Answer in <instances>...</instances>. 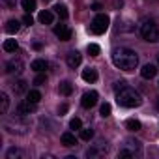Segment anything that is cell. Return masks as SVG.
<instances>
[{"mask_svg": "<svg viewBox=\"0 0 159 159\" xmlns=\"http://www.w3.org/2000/svg\"><path fill=\"white\" fill-rule=\"evenodd\" d=\"M112 64L118 67V69H124V71H131L137 67L139 64V56L135 51L127 49V47H120V49H114L112 51Z\"/></svg>", "mask_w": 159, "mask_h": 159, "instance_id": "1", "label": "cell"}, {"mask_svg": "<svg viewBox=\"0 0 159 159\" xmlns=\"http://www.w3.org/2000/svg\"><path fill=\"white\" fill-rule=\"evenodd\" d=\"M116 103L120 107H125V109H133V107H139L142 105V96L135 90V88H129V86H124L120 92H116Z\"/></svg>", "mask_w": 159, "mask_h": 159, "instance_id": "2", "label": "cell"}, {"mask_svg": "<svg viewBox=\"0 0 159 159\" xmlns=\"http://www.w3.org/2000/svg\"><path fill=\"white\" fill-rule=\"evenodd\" d=\"M140 36L144 41H150V43H155L159 41V28L153 21H144L140 25Z\"/></svg>", "mask_w": 159, "mask_h": 159, "instance_id": "3", "label": "cell"}, {"mask_svg": "<svg viewBox=\"0 0 159 159\" xmlns=\"http://www.w3.org/2000/svg\"><path fill=\"white\" fill-rule=\"evenodd\" d=\"M139 153H140V142L139 140H133V139H127L122 144V148L118 152V157H135Z\"/></svg>", "mask_w": 159, "mask_h": 159, "instance_id": "4", "label": "cell"}, {"mask_svg": "<svg viewBox=\"0 0 159 159\" xmlns=\"http://www.w3.org/2000/svg\"><path fill=\"white\" fill-rule=\"evenodd\" d=\"M109 23H111V19H109V15H105V13H98L96 17H94V21H92V25H90V30H92V34H105L107 32V28H109Z\"/></svg>", "mask_w": 159, "mask_h": 159, "instance_id": "5", "label": "cell"}, {"mask_svg": "<svg viewBox=\"0 0 159 159\" xmlns=\"http://www.w3.org/2000/svg\"><path fill=\"white\" fill-rule=\"evenodd\" d=\"M19 118H21V116L8 120V122L4 124V127H6L10 133H19V135H25V133H26V129H28V125H26L25 122H19Z\"/></svg>", "mask_w": 159, "mask_h": 159, "instance_id": "6", "label": "cell"}, {"mask_svg": "<svg viewBox=\"0 0 159 159\" xmlns=\"http://www.w3.org/2000/svg\"><path fill=\"white\" fill-rule=\"evenodd\" d=\"M23 69H25V64H23L19 58H11V60L6 64V71H8L10 75H19V73H23Z\"/></svg>", "mask_w": 159, "mask_h": 159, "instance_id": "7", "label": "cell"}, {"mask_svg": "<svg viewBox=\"0 0 159 159\" xmlns=\"http://www.w3.org/2000/svg\"><path fill=\"white\" fill-rule=\"evenodd\" d=\"M36 112V103L32 101H21L17 105V116H26V114H34Z\"/></svg>", "mask_w": 159, "mask_h": 159, "instance_id": "8", "label": "cell"}, {"mask_svg": "<svg viewBox=\"0 0 159 159\" xmlns=\"http://www.w3.org/2000/svg\"><path fill=\"white\" fill-rule=\"evenodd\" d=\"M98 92L96 90H90V92H86L84 96H83V99H81V105L84 107V109H92L96 103H98Z\"/></svg>", "mask_w": 159, "mask_h": 159, "instance_id": "9", "label": "cell"}, {"mask_svg": "<svg viewBox=\"0 0 159 159\" xmlns=\"http://www.w3.org/2000/svg\"><path fill=\"white\" fill-rule=\"evenodd\" d=\"M54 34H56V38H60V41H69L71 39V30L66 25H56Z\"/></svg>", "mask_w": 159, "mask_h": 159, "instance_id": "10", "label": "cell"}, {"mask_svg": "<svg viewBox=\"0 0 159 159\" xmlns=\"http://www.w3.org/2000/svg\"><path fill=\"white\" fill-rule=\"evenodd\" d=\"M81 62H83V56H81V52H79V51H71V52H67V66H69V67L81 66Z\"/></svg>", "mask_w": 159, "mask_h": 159, "instance_id": "11", "label": "cell"}, {"mask_svg": "<svg viewBox=\"0 0 159 159\" xmlns=\"http://www.w3.org/2000/svg\"><path fill=\"white\" fill-rule=\"evenodd\" d=\"M155 73H157V67H155L153 64H146V66H142V69H140L142 79H153Z\"/></svg>", "mask_w": 159, "mask_h": 159, "instance_id": "12", "label": "cell"}, {"mask_svg": "<svg viewBox=\"0 0 159 159\" xmlns=\"http://www.w3.org/2000/svg\"><path fill=\"white\" fill-rule=\"evenodd\" d=\"M60 142H62L66 148H71V146H75V144H77V139H75V135H73V133L66 131V133H62V137H60Z\"/></svg>", "mask_w": 159, "mask_h": 159, "instance_id": "13", "label": "cell"}, {"mask_svg": "<svg viewBox=\"0 0 159 159\" xmlns=\"http://www.w3.org/2000/svg\"><path fill=\"white\" fill-rule=\"evenodd\" d=\"M38 21H39L41 25H52V21H54V15H52V11H49V10H43V11H39V15H38Z\"/></svg>", "mask_w": 159, "mask_h": 159, "instance_id": "14", "label": "cell"}, {"mask_svg": "<svg viewBox=\"0 0 159 159\" xmlns=\"http://www.w3.org/2000/svg\"><path fill=\"white\" fill-rule=\"evenodd\" d=\"M47 67H49V64H47V60H43V58H38V60H34V62L30 64V69H34L36 73H43Z\"/></svg>", "mask_w": 159, "mask_h": 159, "instance_id": "15", "label": "cell"}, {"mask_svg": "<svg viewBox=\"0 0 159 159\" xmlns=\"http://www.w3.org/2000/svg\"><path fill=\"white\" fill-rule=\"evenodd\" d=\"M83 79L86 83H96L98 81V71L94 69V67H86L84 71H83Z\"/></svg>", "mask_w": 159, "mask_h": 159, "instance_id": "16", "label": "cell"}, {"mask_svg": "<svg viewBox=\"0 0 159 159\" xmlns=\"http://www.w3.org/2000/svg\"><path fill=\"white\" fill-rule=\"evenodd\" d=\"M19 28H21V25H19L17 19H11V21L6 23V32H8L10 36H15V34L19 32Z\"/></svg>", "mask_w": 159, "mask_h": 159, "instance_id": "17", "label": "cell"}, {"mask_svg": "<svg viewBox=\"0 0 159 159\" xmlns=\"http://www.w3.org/2000/svg\"><path fill=\"white\" fill-rule=\"evenodd\" d=\"M58 92H60L62 96H71V92H73V84H71L69 81H64V83H60Z\"/></svg>", "mask_w": 159, "mask_h": 159, "instance_id": "18", "label": "cell"}, {"mask_svg": "<svg viewBox=\"0 0 159 159\" xmlns=\"http://www.w3.org/2000/svg\"><path fill=\"white\" fill-rule=\"evenodd\" d=\"M2 47H4L6 52H15V51L19 49V43H17V39H6Z\"/></svg>", "mask_w": 159, "mask_h": 159, "instance_id": "19", "label": "cell"}, {"mask_svg": "<svg viewBox=\"0 0 159 159\" xmlns=\"http://www.w3.org/2000/svg\"><path fill=\"white\" fill-rule=\"evenodd\" d=\"M8 107H10V98H8V94H0V112L2 114H6L8 112Z\"/></svg>", "mask_w": 159, "mask_h": 159, "instance_id": "20", "label": "cell"}, {"mask_svg": "<svg viewBox=\"0 0 159 159\" xmlns=\"http://www.w3.org/2000/svg\"><path fill=\"white\" fill-rule=\"evenodd\" d=\"M26 99L38 105L39 99H41V92H39V90H28V92H26Z\"/></svg>", "mask_w": 159, "mask_h": 159, "instance_id": "21", "label": "cell"}, {"mask_svg": "<svg viewBox=\"0 0 159 159\" xmlns=\"http://www.w3.org/2000/svg\"><path fill=\"white\" fill-rule=\"evenodd\" d=\"M125 127H127L129 131H139V129H140V122L135 120V118H129V120L125 122Z\"/></svg>", "mask_w": 159, "mask_h": 159, "instance_id": "22", "label": "cell"}, {"mask_svg": "<svg viewBox=\"0 0 159 159\" xmlns=\"http://www.w3.org/2000/svg\"><path fill=\"white\" fill-rule=\"evenodd\" d=\"M19 157H23V152L19 148H10L6 153V159H19Z\"/></svg>", "mask_w": 159, "mask_h": 159, "instance_id": "23", "label": "cell"}, {"mask_svg": "<svg viewBox=\"0 0 159 159\" xmlns=\"http://www.w3.org/2000/svg\"><path fill=\"white\" fill-rule=\"evenodd\" d=\"M23 10H26V13H32L36 10V0H23Z\"/></svg>", "mask_w": 159, "mask_h": 159, "instance_id": "24", "label": "cell"}, {"mask_svg": "<svg viewBox=\"0 0 159 159\" xmlns=\"http://www.w3.org/2000/svg\"><path fill=\"white\" fill-rule=\"evenodd\" d=\"M54 10H56V13H58L62 19H67V17H69V13H67V8H66L64 4H56V6H54Z\"/></svg>", "mask_w": 159, "mask_h": 159, "instance_id": "25", "label": "cell"}, {"mask_svg": "<svg viewBox=\"0 0 159 159\" xmlns=\"http://www.w3.org/2000/svg\"><path fill=\"white\" fill-rule=\"evenodd\" d=\"M13 90H15V94H23V92H26V83H25V81H17V83L13 84Z\"/></svg>", "mask_w": 159, "mask_h": 159, "instance_id": "26", "label": "cell"}, {"mask_svg": "<svg viewBox=\"0 0 159 159\" xmlns=\"http://www.w3.org/2000/svg\"><path fill=\"white\" fill-rule=\"evenodd\" d=\"M92 137H94V129H90V127L88 129H81V139L83 140H90Z\"/></svg>", "mask_w": 159, "mask_h": 159, "instance_id": "27", "label": "cell"}, {"mask_svg": "<svg viewBox=\"0 0 159 159\" xmlns=\"http://www.w3.org/2000/svg\"><path fill=\"white\" fill-rule=\"evenodd\" d=\"M45 83H47V75H45V73H39V75L34 79V84H36V86H41V84H45Z\"/></svg>", "mask_w": 159, "mask_h": 159, "instance_id": "28", "label": "cell"}, {"mask_svg": "<svg viewBox=\"0 0 159 159\" xmlns=\"http://www.w3.org/2000/svg\"><path fill=\"white\" fill-rule=\"evenodd\" d=\"M99 114H101L103 118H107V116L111 114V105H109V103H103V105L99 107Z\"/></svg>", "mask_w": 159, "mask_h": 159, "instance_id": "29", "label": "cell"}, {"mask_svg": "<svg viewBox=\"0 0 159 159\" xmlns=\"http://www.w3.org/2000/svg\"><path fill=\"white\" fill-rule=\"evenodd\" d=\"M69 127H71V129H79V131H81V129H83V122L79 120V118H73V120L69 122Z\"/></svg>", "mask_w": 159, "mask_h": 159, "instance_id": "30", "label": "cell"}, {"mask_svg": "<svg viewBox=\"0 0 159 159\" xmlns=\"http://www.w3.org/2000/svg\"><path fill=\"white\" fill-rule=\"evenodd\" d=\"M99 51H101L99 45H96V43H90V45H88V52H90V56H98Z\"/></svg>", "mask_w": 159, "mask_h": 159, "instance_id": "31", "label": "cell"}, {"mask_svg": "<svg viewBox=\"0 0 159 159\" xmlns=\"http://www.w3.org/2000/svg\"><path fill=\"white\" fill-rule=\"evenodd\" d=\"M23 23H25L26 26H30V25H34V17H32L30 13H26V15L23 17Z\"/></svg>", "mask_w": 159, "mask_h": 159, "instance_id": "32", "label": "cell"}, {"mask_svg": "<svg viewBox=\"0 0 159 159\" xmlns=\"http://www.w3.org/2000/svg\"><path fill=\"white\" fill-rule=\"evenodd\" d=\"M124 86H125V83H124V81H120V83H116V86H114V90H116V92H120V90H122Z\"/></svg>", "mask_w": 159, "mask_h": 159, "instance_id": "33", "label": "cell"}, {"mask_svg": "<svg viewBox=\"0 0 159 159\" xmlns=\"http://www.w3.org/2000/svg\"><path fill=\"white\" fill-rule=\"evenodd\" d=\"M66 111H67V105H60V109H58V112H60V114H64Z\"/></svg>", "mask_w": 159, "mask_h": 159, "instance_id": "34", "label": "cell"}, {"mask_svg": "<svg viewBox=\"0 0 159 159\" xmlns=\"http://www.w3.org/2000/svg\"><path fill=\"white\" fill-rule=\"evenodd\" d=\"M92 10H96V11H99V10H101V4H94V6H92Z\"/></svg>", "mask_w": 159, "mask_h": 159, "instance_id": "35", "label": "cell"}, {"mask_svg": "<svg viewBox=\"0 0 159 159\" xmlns=\"http://www.w3.org/2000/svg\"><path fill=\"white\" fill-rule=\"evenodd\" d=\"M157 64H159V54H157Z\"/></svg>", "mask_w": 159, "mask_h": 159, "instance_id": "36", "label": "cell"}, {"mask_svg": "<svg viewBox=\"0 0 159 159\" xmlns=\"http://www.w3.org/2000/svg\"><path fill=\"white\" fill-rule=\"evenodd\" d=\"M157 109H159V101H157Z\"/></svg>", "mask_w": 159, "mask_h": 159, "instance_id": "37", "label": "cell"}]
</instances>
